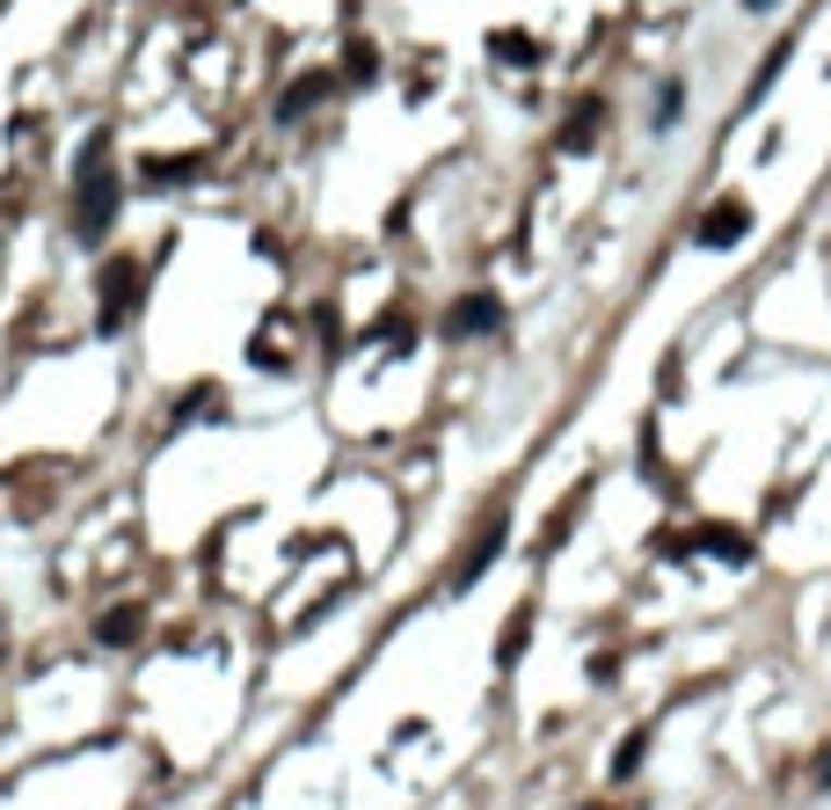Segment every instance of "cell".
Here are the masks:
<instances>
[{"label":"cell","mask_w":831,"mask_h":810,"mask_svg":"<svg viewBox=\"0 0 831 810\" xmlns=\"http://www.w3.org/2000/svg\"><path fill=\"white\" fill-rule=\"evenodd\" d=\"M642 752H649V737H628V745H620V760H612V774H635V766H642Z\"/></svg>","instance_id":"13"},{"label":"cell","mask_w":831,"mask_h":810,"mask_svg":"<svg viewBox=\"0 0 831 810\" xmlns=\"http://www.w3.org/2000/svg\"><path fill=\"white\" fill-rule=\"evenodd\" d=\"M525 636H533V606H518V614H511V628H504V642H496V664H518Z\"/></svg>","instance_id":"9"},{"label":"cell","mask_w":831,"mask_h":810,"mask_svg":"<svg viewBox=\"0 0 831 810\" xmlns=\"http://www.w3.org/2000/svg\"><path fill=\"white\" fill-rule=\"evenodd\" d=\"M117 226V175H110V139H88L74 175V234L80 242H102Z\"/></svg>","instance_id":"1"},{"label":"cell","mask_w":831,"mask_h":810,"mask_svg":"<svg viewBox=\"0 0 831 810\" xmlns=\"http://www.w3.org/2000/svg\"><path fill=\"white\" fill-rule=\"evenodd\" d=\"M744 234H752V205H744V197H715L708 212H700V226H693L700 248H730V242H744Z\"/></svg>","instance_id":"2"},{"label":"cell","mask_w":831,"mask_h":810,"mask_svg":"<svg viewBox=\"0 0 831 810\" xmlns=\"http://www.w3.org/2000/svg\"><path fill=\"white\" fill-rule=\"evenodd\" d=\"M328 88H336L328 74H299V81H293V96H285V118H299V110H314V102L328 96Z\"/></svg>","instance_id":"8"},{"label":"cell","mask_w":831,"mask_h":810,"mask_svg":"<svg viewBox=\"0 0 831 810\" xmlns=\"http://www.w3.org/2000/svg\"><path fill=\"white\" fill-rule=\"evenodd\" d=\"M139 278H147V270L132 263V256H117V263L102 270V329H124V321H132V299H139Z\"/></svg>","instance_id":"3"},{"label":"cell","mask_w":831,"mask_h":810,"mask_svg":"<svg viewBox=\"0 0 831 810\" xmlns=\"http://www.w3.org/2000/svg\"><path fill=\"white\" fill-rule=\"evenodd\" d=\"M824 788H831V760H824Z\"/></svg>","instance_id":"15"},{"label":"cell","mask_w":831,"mask_h":810,"mask_svg":"<svg viewBox=\"0 0 831 810\" xmlns=\"http://www.w3.org/2000/svg\"><path fill=\"white\" fill-rule=\"evenodd\" d=\"M504 321V307H496V293H467V299H452V315H445V329L452 336H482V329H496Z\"/></svg>","instance_id":"4"},{"label":"cell","mask_w":831,"mask_h":810,"mask_svg":"<svg viewBox=\"0 0 831 810\" xmlns=\"http://www.w3.org/2000/svg\"><path fill=\"white\" fill-rule=\"evenodd\" d=\"M679 118H685V81H663V96H657V110H649V124L663 132V124H679Z\"/></svg>","instance_id":"10"},{"label":"cell","mask_w":831,"mask_h":810,"mask_svg":"<svg viewBox=\"0 0 831 810\" xmlns=\"http://www.w3.org/2000/svg\"><path fill=\"white\" fill-rule=\"evenodd\" d=\"M183 175H197V161H147V183H183Z\"/></svg>","instance_id":"12"},{"label":"cell","mask_w":831,"mask_h":810,"mask_svg":"<svg viewBox=\"0 0 831 810\" xmlns=\"http://www.w3.org/2000/svg\"><path fill=\"white\" fill-rule=\"evenodd\" d=\"M744 8H752V15H766V8H773V0H744Z\"/></svg>","instance_id":"14"},{"label":"cell","mask_w":831,"mask_h":810,"mask_svg":"<svg viewBox=\"0 0 831 810\" xmlns=\"http://www.w3.org/2000/svg\"><path fill=\"white\" fill-rule=\"evenodd\" d=\"M139 628H147V621H139V606H110V614L96 621L102 642H139Z\"/></svg>","instance_id":"7"},{"label":"cell","mask_w":831,"mask_h":810,"mask_svg":"<svg viewBox=\"0 0 831 810\" xmlns=\"http://www.w3.org/2000/svg\"><path fill=\"white\" fill-rule=\"evenodd\" d=\"M496 59H511V66H533L539 51H533V37H496Z\"/></svg>","instance_id":"11"},{"label":"cell","mask_w":831,"mask_h":810,"mask_svg":"<svg viewBox=\"0 0 831 810\" xmlns=\"http://www.w3.org/2000/svg\"><path fill=\"white\" fill-rule=\"evenodd\" d=\"M496 548H504V512H496L489 526L474 533V548H467V563H460V585H474V577H482V563H489Z\"/></svg>","instance_id":"6"},{"label":"cell","mask_w":831,"mask_h":810,"mask_svg":"<svg viewBox=\"0 0 831 810\" xmlns=\"http://www.w3.org/2000/svg\"><path fill=\"white\" fill-rule=\"evenodd\" d=\"M693 540H700V548H715V563H730V569H744V563H752V540H744V533H730V526H700Z\"/></svg>","instance_id":"5"}]
</instances>
